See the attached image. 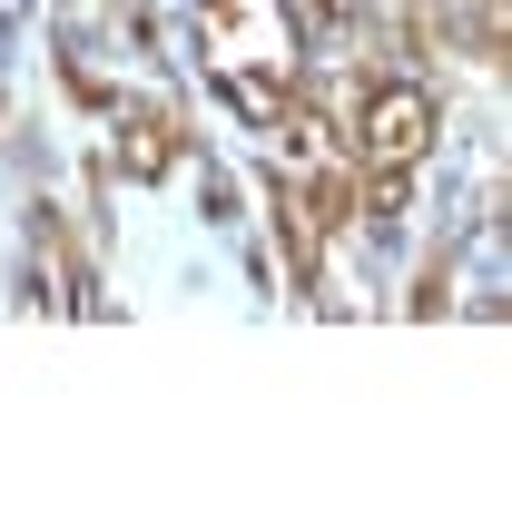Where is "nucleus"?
I'll return each mask as SVG.
<instances>
[{"mask_svg": "<svg viewBox=\"0 0 512 512\" xmlns=\"http://www.w3.org/2000/svg\"><path fill=\"white\" fill-rule=\"evenodd\" d=\"M207 69L227 79V99L247 119H286V89H296L286 0H207Z\"/></svg>", "mask_w": 512, "mask_h": 512, "instance_id": "obj_1", "label": "nucleus"}, {"mask_svg": "<svg viewBox=\"0 0 512 512\" xmlns=\"http://www.w3.org/2000/svg\"><path fill=\"white\" fill-rule=\"evenodd\" d=\"M424 138H434V99L424 89H404V79L365 89V109H355V158L365 168H414Z\"/></svg>", "mask_w": 512, "mask_h": 512, "instance_id": "obj_2", "label": "nucleus"}, {"mask_svg": "<svg viewBox=\"0 0 512 512\" xmlns=\"http://www.w3.org/2000/svg\"><path fill=\"white\" fill-rule=\"evenodd\" d=\"M119 158L138 168V178H168V168H178V119H168V109H128Z\"/></svg>", "mask_w": 512, "mask_h": 512, "instance_id": "obj_3", "label": "nucleus"}]
</instances>
